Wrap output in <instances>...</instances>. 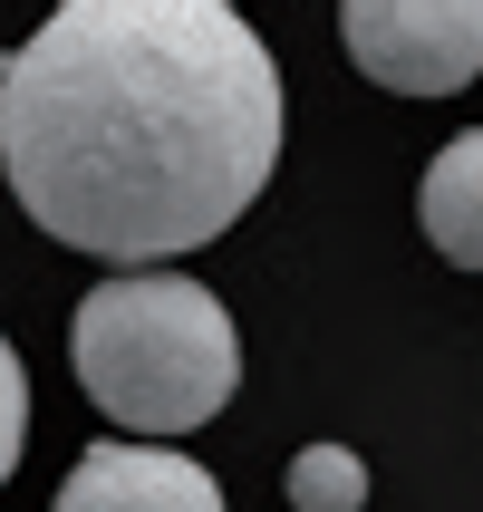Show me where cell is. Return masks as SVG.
<instances>
[{
	"mask_svg": "<svg viewBox=\"0 0 483 512\" xmlns=\"http://www.w3.org/2000/svg\"><path fill=\"white\" fill-rule=\"evenodd\" d=\"M281 165V68L232 0H58L0 58V174L97 261H184Z\"/></svg>",
	"mask_w": 483,
	"mask_h": 512,
	"instance_id": "obj_1",
	"label": "cell"
},
{
	"mask_svg": "<svg viewBox=\"0 0 483 512\" xmlns=\"http://www.w3.org/2000/svg\"><path fill=\"white\" fill-rule=\"evenodd\" d=\"M68 358H78V387L97 416H116L126 435L165 445V435L213 426L242 387V339H232V310L184 271H116L78 300V329H68Z\"/></svg>",
	"mask_w": 483,
	"mask_h": 512,
	"instance_id": "obj_2",
	"label": "cell"
},
{
	"mask_svg": "<svg viewBox=\"0 0 483 512\" xmlns=\"http://www.w3.org/2000/svg\"><path fill=\"white\" fill-rule=\"evenodd\" d=\"M358 78L397 97H455L483 78V0H339Z\"/></svg>",
	"mask_w": 483,
	"mask_h": 512,
	"instance_id": "obj_3",
	"label": "cell"
},
{
	"mask_svg": "<svg viewBox=\"0 0 483 512\" xmlns=\"http://www.w3.org/2000/svg\"><path fill=\"white\" fill-rule=\"evenodd\" d=\"M58 512H223V484L174 445H87L58 484Z\"/></svg>",
	"mask_w": 483,
	"mask_h": 512,
	"instance_id": "obj_4",
	"label": "cell"
},
{
	"mask_svg": "<svg viewBox=\"0 0 483 512\" xmlns=\"http://www.w3.org/2000/svg\"><path fill=\"white\" fill-rule=\"evenodd\" d=\"M416 223L455 271H483V126H464L416 184Z\"/></svg>",
	"mask_w": 483,
	"mask_h": 512,
	"instance_id": "obj_5",
	"label": "cell"
},
{
	"mask_svg": "<svg viewBox=\"0 0 483 512\" xmlns=\"http://www.w3.org/2000/svg\"><path fill=\"white\" fill-rule=\"evenodd\" d=\"M281 493H290V512H358L368 503V464L348 455V445H300Z\"/></svg>",
	"mask_w": 483,
	"mask_h": 512,
	"instance_id": "obj_6",
	"label": "cell"
},
{
	"mask_svg": "<svg viewBox=\"0 0 483 512\" xmlns=\"http://www.w3.org/2000/svg\"><path fill=\"white\" fill-rule=\"evenodd\" d=\"M20 445H29V377H20V348L0 339V484H10Z\"/></svg>",
	"mask_w": 483,
	"mask_h": 512,
	"instance_id": "obj_7",
	"label": "cell"
}]
</instances>
